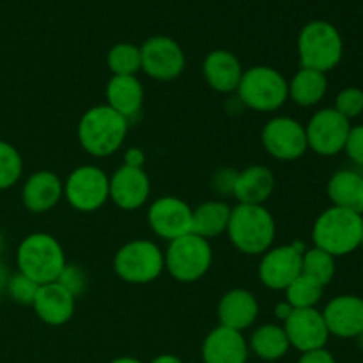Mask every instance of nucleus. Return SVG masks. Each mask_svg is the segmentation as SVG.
Here are the masks:
<instances>
[{
    "mask_svg": "<svg viewBox=\"0 0 363 363\" xmlns=\"http://www.w3.org/2000/svg\"><path fill=\"white\" fill-rule=\"evenodd\" d=\"M128 126L130 121L108 105L92 106L78 123V142L82 149L94 158H106L123 147Z\"/></svg>",
    "mask_w": 363,
    "mask_h": 363,
    "instance_id": "obj_1",
    "label": "nucleus"
},
{
    "mask_svg": "<svg viewBox=\"0 0 363 363\" xmlns=\"http://www.w3.org/2000/svg\"><path fill=\"white\" fill-rule=\"evenodd\" d=\"M227 236L243 254L261 255L268 252L275 241V218L264 206L238 204L230 209Z\"/></svg>",
    "mask_w": 363,
    "mask_h": 363,
    "instance_id": "obj_2",
    "label": "nucleus"
},
{
    "mask_svg": "<svg viewBox=\"0 0 363 363\" xmlns=\"http://www.w3.org/2000/svg\"><path fill=\"white\" fill-rule=\"evenodd\" d=\"M362 234L363 216L335 206L323 211L312 227L314 247L332 257H342L357 250L362 245Z\"/></svg>",
    "mask_w": 363,
    "mask_h": 363,
    "instance_id": "obj_3",
    "label": "nucleus"
},
{
    "mask_svg": "<svg viewBox=\"0 0 363 363\" xmlns=\"http://www.w3.org/2000/svg\"><path fill=\"white\" fill-rule=\"evenodd\" d=\"M18 272L39 286L52 284L64 269L66 255L59 241L46 233H34L23 238L16 252Z\"/></svg>",
    "mask_w": 363,
    "mask_h": 363,
    "instance_id": "obj_4",
    "label": "nucleus"
},
{
    "mask_svg": "<svg viewBox=\"0 0 363 363\" xmlns=\"http://www.w3.org/2000/svg\"><path fill=\"white\" fill-rule=\"evenodd\" d=\"M298 53L301 67L326 74L342 60V35L330 21H308L298 35Z\"/></svg>",
    "mask_w": 363,
    "mask_h": 363,
    "instance_id": "obj_5",
    "label": "nucleus"
},
{
    "mask_svg": "<svg viewBox=\"0 0 363 363\" xmlns=\"http://www.w3.org/2000/svg\"><path fill=\"white\" fill-rule=\"evenodd\" d=\"M236 92L241 105L255 112H275L289 98L287 80L269 66H254L243 71Z\"/></svg>",
    "mask_w": 363,
    "mask_h": 363,
    "instance_id": "obj_6",
    "label": "nucleus"
},
{
    "mask_svg": "<svg viewBox=\"0 0 363 363\" xmlns=\"http://www.w3.org/2000/svg\"><path fill=\"white\" fill-rule=\"evenodd\" d=\"M165 268L177 282L191 284L201 280L209 272L213 250L208 240L190 233L169 241L165 254Z\"/></svg>",
    "mask_w": 363,
    "mask_h": 363,
    "instance_id": "obj_7",
    "label": "nucleus"
},
{
    "mask_svg": "<svg viewBox=\"0 0 363 363\" xmlns=\"http://www.w3.org/2000/svg\"><path fill=\"white\" fill-rule=\"evenodd\" d=\"M113 269L121 280L133 286L155 282L165 269V255L149 240H133L117 250Z\"/></svg>",
    "mask_w": 363,
    "mask_h": 363,
    "instance_id": "obj_8",
    "label": "nucleus"
},
{
    "mask_svg": "<svg viewBox=\"0 0 363 363\" xmlns=\"http://www.w3.org/2000/svg\"><path fill=\"white\" fill-rule=\"evenodd\" d=\"M64 197L77 211H98L110 199V177L96 165L77 167L64 183Z\"/></svg>",
    "mask_w": 363,
    "mask_h": 363,
    "instance_id": "obj_9",
    "label": "nucleus"
},
{
    "mask_svg": "<svg viewBox=\"0 0 363 363\" xmlns=\"http://www.w3.org/2000/svg\"><path fill=\"white\" fill-rule=\"evenodd\" d=\"M307 250L303 243L269 248L259 262V280L272 291H286L301 275V257Z\"/></svg>",
    "mask_w": 363,
    "mask_h": 363,
    "instance_id": "obj_10",
    "label": "nucleus"
},
{
    "mask_svg": "<svg viewBox=\"0 0 363 363\" xmlns=\"http://www.w3.org/2000/svg\"><path fill=\"white\" fill-rule=\"evenodd\" d=\"M261 140L266 151L280 162H294L308 149L303 124L286 116L269 119L262 128Z\"/></svg>",
    "mask_w": 363,
    "mask_h": 363,
    "instance_id": "obj_11",
    "label": "nucleus"
},
{
    "mask_svg": "<svg viewBox=\"0 0 363 363\" xmlns=\"http://www.w3.org/2000/svg\"><path fill=\"white\" fill-rule=\"evenodd\" d=\"M351 124L335 108H323L305 126L308 149L321 156H335L344 151Z\"/></svg>",
    "mask_w": 363,
    "mask_h": 363,
    "instance_id": "obj_12",
    "label": "nucleus"
},
{
    "mask_svg": "<svg viewBox=\"0 0 363 363\" xmlns=\"http://www.w3.org/2000/svg\"><path fill=\"white\" fill-rule=\"evenodd\" d=\"M142 71L149 78L160 82H169L179 77L184 71V52L179 43L167 35L149 38L140 46Z\"/></svg>",
    "mask_w": 363,
    "mask_h": 363,
    "instance_id": "obj_13",
    "label": "nucleus"
},
{
    "mask_svg": "<svg viewBox=\"0 0 363 363\" xmlns=\"http://www.w3.org/2000/svg\"><path fill=\"white\" fill-rule=\"evenodd\" d=\"M194 209L179 197L165 195L156 199L147 211V223L152 233L167 241H174L191 233Z\"/></svg>",
    "mask_w": 363,
    "mask_h": 363,
    "instance_id": "obj_14",
    "label": "nucleus"
},
{
    "mask_svg": "<svg viewBox=\"0 0 363 363\" xmlns=\"http://www.w3.org/2000/svg\"><path fill=\"white\" fill-rule=\"evenodd\" d=\"M284 332L291 346L301 353L323 350L330 337L323 312L318 308H294L284 321Z\"/></svg>",
    "mask_w": 363,
    "mask_h": 363,
    "instance_id": "obj_15",
    "label": "nucleus"
},
{
    "mask_svg": "<svg viewBox=\"0 0 363 363\" xmlns=\"http://www.w3.org/2000/svg\"><path fill=\"white\" fill-rule=\"evenodd\" d=\"M151 181L144 169L121 165L110 177V199L117 208L135 211L147 202Z\"/></svg>",
    "mask_w": 363,
    "mask_h": 363,
    "instance_id": "obj_16",
    "label": "nucleus"
},
{
    "mask_svg": "<svg viewBox=\"0 0 363 363\" xmlns=\"http://www.w3.org/2000/svg\"><path fill=\"white\" fill-rule=\"evenodd\" d=\"M330 335L357 339L363 332V300L354 294H342L330 301L323 311Z\"/></svg>",
    "mask_w": 363,
    "mask_h": 363,
    "instance_id": "obj_17",
    "label": "nucleus"
},
{
    "mask_svg": "<svg viewBox=\"0 0 363 363\" xmlns=\"http://www.w3.org/2000/svg\"><path fill=\"white\" fill-rule=\"evenodd\" d=\"M74 307H77V298L57 282L39 286L32 303L35 315L43 323L52 326L66 325L73 318Z\"/></svg>",
    "mask_w": 363,
    "mask_h": 363,
    "instance_id": "obj_18",
    "label": "nucleus"
},
{
    "mask_svg": "<svg viewBox=\"0 0 363 363\" xmlns=\"http://www.w3.org/2000/svg\"><path fill=\"white\" fill-rule=\"evenodd\" d=\"M248 346L243 333L218 326L204 339L202 360L204 363H247Z\"/></svg>",
    "mask_w": 363,
    "mask_h": 363,
    "instance_id": "obj_19",
    "label": "nucleus"
},
{
    "mask_svg": "<svg viewBox=\"0 0 363 363\" xmlns=\"http://www.w3.org/2000/svg\"><path fill=\"white\" fill-rule=\"evenodd\" d=\"M202 74L206 78V84L213 91L230 94V92L238 91V85L243 77V67H241L240 59L233 52L215 50L204 59Z\"/></svg>",
    "mask_w": 363,
    "mask_h": 363,
    "instance_id": "obj_20",
    "label": "nucleus"
},
{
    "mask_svg": "<svg viewBox=\"0 0 363 363\" xmlns=\"http://www.w3.org/2000/svg\"><path fill=\"white\" fill-rule=\"evenodd\" d=\"M64 197V183L50 170L32 174L23 184L21 199L30 213H46L59 204Z\"/></svg>",
    "mask_w": 363,
    "mask_h": 363,
    "instance_id": "obj_21",
    "label": "nucleus"
},
{
    "mask_svg": "<svg viewBox=\"0 0 363 363\" xmlns=\"http://www.w3.org/2000/svg\"><path fill=\"white\" fill-rule=\"evenodd\" d=\"M259 314V303L247 289H233L218 301L220 326L243 332L250 328Z\"/></svg>",
    "mask_w": 363,
    "mask_h": 363,
    "instance_id": "obj_22",
    "label": "nucleus"
},
{
    "mask_svg": "<svg viewBox=\"0 0 363 363\" xmlns=\"http://www.w3.org/2000/svg\"><path fill=\"white\" fill-rule=\"evenodd\" d=\"M275 190V176L262 165H252L238 172L233 197L238 204L262 206Z\"/></svg>",
    "mask_w": 363,
    "mask_h": 363,
    "instance_id": "obj_23",
    "label": "nucleus"
},
{
    "mask_svg": "<svg viewBox=\"0 0 363 363\" xmlns=\"http://www.w3.org/2000/svg\"><path fill=\"white\" fill-rule=\"evenodd\" d=\"M105 96L106 105L126 121L135 119L144 105V87L137 77H112Z\"/></svg>",
    "mask_w": 363,
    "mask_h": 363,
    "instance_id": "obj_24",
    "label": "nucleus"
},
{
    "mask_svg": "<svg viewBox=\"0 0 363 363\" xmlns=\"http://www.w3.org/2000/svg\"><path fill=\"white\" fill-rule=\"evenodd\" d=\"M328 197L335 208L363 216V174L339 170L328 181Z\"/></svg>",
    "mask_w": 363,
    "mask_h": 363,
    "instance_id": "obj_25",
    "label": "nucleus"
},
{
    "mask_svg": "<svg viewBox=\"0 0 363 363\" xmlns=\"http://www.w3.org/2000/svg\"><path fill=\"white\" fill-rule=\"evenodd\" d=\"M230 209L233 208L223 201L202 202L191 213V233L208 241L227 233Z\"/></svg>",
    "mask_w": 363,
    "mask_h": 363,
    "instance_id": "obj_26",
    "label": "nucleus"
},
{
    "mask_svg": "<svg viewBox=\"0 0 363 363\" xmlns=\"http://www.w3.org/2000/svg\"><path fill=\"white\" fill-rule=\"evenodd\" d=\"M326 89H328V80L326 74L321 71L305 69L301 67L291 82H287V91L289 98L300 106H314L325 98Z\"/></svg>",
    "mask_w": 363,
    "mask_h": 363,
    "instance_id": "obj_27",
    "label": "nucleus"
},
{
    "mask_svg": "<svg viewBox=\"0 0 363 363\" xmlns=\"http://www.w3.org/2000/svg\"><path fill=\"white\" fill-rule=\"evenodd\" d=\"M250 347L262 360H279V358L286 357L291 344L286 332H284V326L264 325L259 326L252 333Z\"/></svg>",
    "mask_w": 363,
    "mask_h": 363,
    "instance_id": "obj_28",
    "label": "nucleus"
},
{
    "mask_svg": "<svg viewBox=\"0 0 363 363\" xmlns=\"http://www.w3.org/2000/svg\"><path fill=\"white\" fill-rule=\"evenodd\" d=\"M106 64L113 77H137L142 71L140 46L133 43H117L106 55Z\"/></svg>",
    "mask_w": 363,
    "mask_h": 363,
    "instance_id": "obj_29",
    "label": "nucleus"
},
{
    "mask_svg": "<svg viewBox=\"0 0 363 363\" xmlns=\"http://www.w3.org/2000/svg\"><path fill=\"white\" fill-rule=\"evenodd\" d=\"M301 273L326 287L335 277V257L318 247L307 248L301 257Z\"/></svg>",
    "mask_w": 363,
    "mask_h": 363,
    "instance_id": "obj_30",
    "label": "nucleus"
},
{
    "mask_svg": "<svg viewBox=\"0 0 363 363\" xmlns=\"http://www.w3.org/2000/svg\"><path fill=\"white\" fill-rule=\"evenodd\" d=\"M323 293L325 287L321 284L301 273L286 289V301L293 308H315V305L321 301Z\"/></svg>",
    "mask_w": 363,
    "mask_h": 363,
    "instance_id": "obj_31",
    "label": "nucleus"
},
{
    "mask_svg": "<svg viewBox=\"0 0 363 363\" xmlns=\"http://www.w3.org/2000/svg\"><path fill=\"white\" fill-rule=\"evenodd\" d=\"M23 172V160L9 142L0 140V190L14 186Z\"/></svg>",
    "mask_w": 363,
    "mask_h": 363,
    "instance_id": "obj_32",
    "label": "nucleus"
},
{
    "mask_svg": "<svg viewBox=\"0 0 363 363\" xmlns=\"http://www.w3.org/2000/svg\"><path fill=\"white\" fill-rule=\"evenodd\" d=\"M39 284H35L34 280H30L28 277H25L23 273L18 272L16 275L9 277V282H7V293L13 298L14 301L21 305H32L34 303V298L38 294Z\"/></svg>",
    "mask_w": 363,
    "mask_h": 363,
    "instance_id": "obj_33",
    "label": "nucleus"
},
{
    "mask_svg": "<svg viewBox=\"0 0 363 363\" xmlns=\"http://www.w3.org/2000/svg\"><path fill=\"white\" fill-rule=\"evenodd\" d=\"M335 110L347 121L363 113V91L358 87H347L339 92L335 99Z\"/></svg>",
    "mask_w": 363,
    "mask_h": 363,
    "instance_id": "obj_34",
    "label": "nucleus"
},
{
    "mask_svg": "<svg viewBox=\"0 0 363 363\" xmlns=\"http://www.w3.org/2000/svg\"><path fill=\"white\" fill-rule=\"evenodd\" d=\"M55 282L59 284V286H62L66 291H69V293L77 298L85 291L87 277H85V273L82 272V268H78V266L66 264Z\"/></svg>",
    "mask_w": 363,
    "mask_h": 363,
    "instance_id": "obj_35",
    "label": "nucleus"
},
{
    "mask_svg": "<svg viewBox=\"0 0 363 363\" xmlns=\"http://www.w3.org/2000/svg\"><path fill=\"white\" fill-rule=\"evenodd\" d=\"M344 151L347 152V156H350L357 165L363 167V124L351 128L350 135H347L346 145H344Z\"/></svg>",
    "mask_w": 363,
    "mask_h": 363,
    "instance_id": "obj_36",
    "label": "nucleus"
},
{
    "mask_svg": "<svg viewBox=\"0 0 363 363\" xmlns=\"http://www.w3.org/2000/svg\"><path fill=\"white\" fill-rule=\"evenodd\" d=\"M236 177H238V170L225 167V169H218L215 174H213L211 184H213V188H215L216 194L233 195Z\"/></svg>",
    "mask_w": 363,
    "mask_h": 363,
    "instance_id": "obj_37",
    "label": "nucleus"
},
{
    "mask_svg": "<svg viewBox=\"0 0 363 363\" xmlns=\"http://www.w3.org/2000/svg\"><path fill=\"white\" fill-rule=\"evenodd\" d=\"M298 363H335V358H333V354L330 353V351H326L325 347H323V350L303 353Z\"/></svg>",
    "mask_w": 363,
    "mask_h": 363,
    "instance_id": "obj_38",
    "label": "nucleus"
},
{
    "mask_svg": "<svg viewBox=\"0 0 363 363\" xmlns=\"http://www.w3.org/2000/svg\"><path fill=\"white\" fill-rule=\"evenodd\" d=\"M145 163V155L142 149L138 147H130L124 152V163L126 167H133V169H144Z\"/></svg>",
    "mask_w": 363,
    "mask_h": 363,
    "instance_id": "obj_39",
    "label": "nucleus"
},
{
    "mask_svg": "<svg viewBox=\"0 0 363 363\" xmlns=\"http://www.w3.org/2000/svg\"><path fill=\"white\" fill-rule=\"evenodd\" d=\"M293 311H294V308L291 307V305L287 303V301H282V303H279L275 307V315L280 319V321H286V319L289 318L291 312H293Z\"/></svg>",
    "mask_w": 363,
    "mask_h": 363,
    "instance_id": "obj_40",
    "label": "nucleus"
},
{
    "mask_svg": "<svg viewBox=\"0 0 363 363\" xmlns=\"http://www.w3.org/2000/svg\"><path fill=\"white\" fill-rule=\"evenodd\" d=\"M7 282H9V272H7L6 264L0 261V294L7 289Z\"/></svg>",
    "mask_w": 363,
    "mask_h": 363,
    "instance_id": "obj_41",
    "label": "nucleus"
},
{
    "mask_svg": "<svg viewBox=\"0 0 363 363\" xmlns=\"http://www.w3.org/2000/svg\"><path fill=\"white\" fill-rule=\"evenodd\" d=\"M151 363H183V362H181L177 357H174V354H162V357L155 358Z\"/></svg>",
    "mask_w": 363,
    "mask_h": 363,
    "instance_id": "obj_42",
    "label": "nucleus"
},
{
    "mask_svg": "<svg viewBox=\"0 0 363 363\" xmlns=\"http://www.w3.org/2000/svg\"><path fill=\"white\" fill-rule=\"evenodd\" d=\"M110 363H142V362H138L137 358L124 357V358H117V360H113V362H110Z\"/></svg>",
    "mask_w": 363,
    "mask_h": 363,
    "instance_id": "obj_43",
    "label": "nucleus"
},
{
    "mask_svg": "<svg viewBox=\"0 0 363 363\" xmlns=\"http://www.w3.org/2000/svg\"><path fill=\"white\" fill-rule=\"evenodd\" d=\"M4 248H6V238H4L2 230H0V254L4 252Z\"/></svg>",
    "mask_w": 363,
    "mask_h": 363,
    "instance_id": "obj_44",
    "label": "nucleus"
},
{
    "mask_svg": "<svg viewBox=\"0 0 363 363\" xmlns=\"http://www.w3.org/2000/svg\"><path fill=\"white\" fill-rule=\"evenodd\" d=\"M357 342H358V346H360V347H363V332L360 333V335H358V337H357Z\"/></svg>",
    "mask_w": 363,
    "mask_h": 363,
    "instance_id": "obj_45",
    "label": "nucleus"
},
{
    "mask_svg": "<svg viewBox=\"0 0 363 363\" xmlns=\"http://www.w3.org/2000/svg\"><path fill=\"white\" fill-rule=\"evenodd\" d=\"M360 247L363 248V234H362V245H360Z\"/></svg>",
    "mask_w": 363,
    "mask_h": 363,
    "instance_id": "obj_46",
    "label": "nucleus"
}]
</instances>
